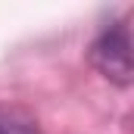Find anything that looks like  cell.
I'll return each mask as SVG.
<instances>
[{
    "label": "cell",
    "instance_id": "cell-1",
    "mask_svg": "<svg viewBox=\"0 0 134 134\" xmlns=\"http://www.w3.org/2000/svg\"><path fill=\"white\" fill-rule=\"evenodd\" d=\"M91 63L97 66L103 78H109L112 84L119 87H128L131 84V31H128V22H115L109 25L106 31L94 41L91 47Z\"/></svg>",
    "mask_w": 134,
    "mask_h": 134
},
{
    "label": "cell",
    "instance_id": "cell-2",
    "mask_svg": "<svg viewBox=\"0 0 134 134\" xmlns=\"http://www.w3.org/2000/svg\"><path fill=\"white\" fill-rule=\"evenodd\" d=\"M0 134H41V125L25 106L0 103Z\"/></svg>",
    "mask_w": 134,
    "mask_h": 134
}]
</instances>
